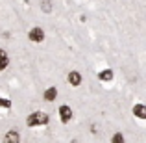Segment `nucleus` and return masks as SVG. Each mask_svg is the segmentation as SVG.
<instances>
[{
	"instance_id": "39448f33",
	"label": "nucleus",
	"mask_w": 146,
	"mask_h": 143,
	"mask_svg": "<svg viewBox=\"0 0 146 143\" xmlns=\"http://www.w3.org/2000/svg\"><path fill=\"white\" fill-rule=\"evenodd\" d=\"M2 143H21V134H19L17 130H7Z\"/></svg>"
},
{
	"instance_id": "9d476101",
	"label": "nucleus",
	"mask_w": 146,
	"mask_h": 143,
	"mask_svg": "<svg viewBox=\"0 0 146 143\" xmlns=\"http://www.w3.org/2000/svg\"><path fill=\"white\" fill-rule=\"evenodd\" d=\"M111 143H126L124 134H122V132H115L113 136H111Z\"/></svg>"
},
{
	"instance_id": "f8f14e48",
	"label": "nucleus",
	"mask_w": 146,
	"mask_h": 143,
	"mask_svg": "<svg viewBox=\"0 0 146 143\" xmlns=\"http://www.w3.org/2000/svg\"><path fill=\"white\" fill-rule=\"evenodd\" d=\"M11 100L9 99H6V97H0V108H4V110H9L11 108Z\"/></svg>"
},
{
	"instance_id": "6e6552de",
	"label": "nucleus",
	"mask_w": 146,
	"mask_h": 143,
	"mask_svg": "<svg viewBox=\"0 0 146 143\" xmlns=\"http://www.w3.org/2000/svg\"><path fill=\"white\" fill-rule=\"evenodd\" d=\"M98 80H102V82H111V80H113V71H111V69L100 71L98 73Z\"/></svg>"
},
{
	"instance_id": "9b49d317",
	"label": "nucleus",
	"mask_w": 146,
	"mask_h": 143,
	"mask_svg": "<svg viewBox=\"0 0 146 143\" xmlns=\"http://www.w3.org/2000/svg\"><path fill=\"white\" fill-rule=\"evenodd\" d=\"M41 9H43L44 13H50V11H52V2H50V0H41Z\"/></svg>"
},
{
	"instance_id": "0eeeda50",
	"label": "nucleus",
	"mask_w": 146,
	"mask_h": 143,
	"mask_svg": "<svg viewBox=\"0 0 146 143\" xmlns=\"http://www.w3.org/2000/svg\"><path fill=\"white\" fill-rule=\"evenodd\" d=\"M7 65H9V56L4 48H0V71H6Z\"/></svg>"
},
{
	"instance_id": "f257e3e1",
	"label": "nucleus",
	"mask_w": 146,
	"mask_h": 143,
	"mask_svg": "<svg viewBox=\"0 0 146 143\" xmlns=\"http://www.w3.org/2000/svg\"><path fill=\"white\" fill-rule=\"evenodd\" d=\"M50 123V115L46 111H32V113L26 117V125L28 126H33V128H37V126H44Z\"/></svg>"
},
{
	"instance_id": "f03ea898",
	"label": "nucleus",
	"mask_w": 146,
	"mask_h": 143,
	"mask_svg": "<svg viewBox=\"0 0 146 143\" xmlns=\"http://www.w3.org/2000/svg\"><path fill=\"white\" fill-rule=\"evenodd\" d=\"M44 37H46V36H44V30L39 28V26H35V28H32L28 32V39L33 41V43H43Z\"/></svg>"
},
{
	"instance_id": "1a4fd4ad",
	"label": "nucleus",
	"mask_w": 146,
	"mask_h": 143,
	"mask_svg": "<svg viewBox=\"0 0 146 143\" xmlns=\"http://www.w3.org/2000/svg\"><path fill=\"white\" fill-rule=\"evenodd\" d=\"M56 97H57V87H48L46 91H44V100H46V102H54V100H56Z\"/></svg>"
},
{
	"instance_id": "7ed1b4c3",
	"label": "nucleus",
	"mask_w": 146,
	"mask_h": 143,
	"mask_svg": "<svg viewBox=\"0 0 146 143\" xmlns=\"http://www.w3.org/2000/svg\"><path fill=\"white\" fill-rule=\"evenodd\" d=\"M57 113H59L61 123H65V125H67V123L72 119V115H74V113H72V108L68 106V104H61L59 110H57Z\"/></svg>"
},
{
	"instance_id": "20e7f679",
	"label": "nucleus",
	"mask_w": 146,
	"mask_h": 143,
	"mask_svg": "<svg viewBox=\"0 0 146 143\" xmlns=\"http://www.w3.org/2000/svg\"><path fill=\"white\" fill-rule=\"evenodd\" d=\"M67 80H68V84H70L72 87H78L80 84H82V73L80 71H70L68 73V76H67Z\"/></svg>"
},
{
	"instance_id": "423d86ee",
	"label": "nucleus",
	"mask_w": 146,
	"mask_h": 143,
	"mask_svg": "<svg viewBox=\"0 0 146 143\" xmlns=\"http://www.w3.org/2000/svg\"><path fill=\"white\" fill-rule=\"evenodd\" d=\"M133 115H135L137 119H143V121H146V104H135V106H133Z\"/></svg>"
}]
</instances>
